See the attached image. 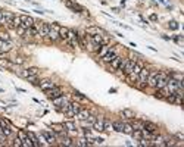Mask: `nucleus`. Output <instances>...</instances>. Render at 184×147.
Listing matches in <instances>:
<instances>
[{
	"instance_id": "f257e3e1",
	"label": "nucleus",
	"mask_w": 184,
	"mask_h": 147,
	"mask_svg": "<svg viewBox=\"0 0 184 147\" xmlns=\"http://www.w3.org/2000/svg\"><path fill=\"white\" fill-rule=\"evenodd\" d=\"M50 25V29H49V34H47V40H50V41H58V40H61L59 38V29H61V25L59 24H49Z\"/></svg>"
},
{
	"instance_id": "f03ea898",
	"label": "nucleus",
	"mask_w": 184,
	"mask_h": 147,
	"mask_svg": "<svg viewBox=\"0 0 184 147\" xmlns=\"http://www.w3.org/2000/svg\"><path fill=\"white\" fill-rule=\"evenodd\" d=\"M81 110V105L78 102H69V106H68L67 112L63 113L67 118H75V115Z\"/></svg>"
},
{
	"instance_id": "7ed1b4c3",
	"label": "nucleus",
	"mask_w": 184,
	"mask_h": 147,
	"mask_svg": "<svg viewBox=\"0 0 184 147\" xmlns=\"http://www.w3.org/2000/svg\"><path fill=\"white\" fill-rule=\"evenodd\" d=\"M119 49H122V46H119L117 44L115 47H109V50L106 51V55L103 57H102V62H105V63H109L113 59L115 56H118V50Z\"/></svg>"
},
{
	"instance_id": "20e7f679",
	"label": "nucleus",
	"mask_w": 184,
	"mask_h": 147,
	"mask_svg": "<svg viewBox=\"0 0 184 147\" xmlns=\"http://www.w3.org/2000/svg\"><path fill=\"white\" fill-rule=\"evenodd\" d=\"M0 130H2V132L6 137H11L13 134V131H16V130H13V127L11 125V122L7 119H3V118H0Z\"/></svg>"
},
{
	"instance_id": "39448f33",
	"label": "nucleus",
	"mask_w": 184,
	"mask_h": 147,
	"mask_svg": "<svg viewBox=\"0 0 184 147\" xmlns=\"http://www.w3.org/2000/svg\"><path fill=\"white\" fill-rule=\"evenodd\" d=\"M149 68H146V66H143L141 68V71H140L139 74V78H137V82H139V87L140 88H145L146 85H147V78H149Z\"/></svg>"
},
{
	"instance_id": "423d86ee",
	"label": "nucleus",
	"mask_w": 184,
	"mask_h": 147,
	"mask_svg": "<svg viewBox=\"0 0 184 147\" xmlns=\"http://www.w3.org/2000/svg\"><path fill=\"white\" fill-rule=\"evenodd\" d=\"M44 93H46V96L49 97L50 100H53V99H56V97L62 96V94H63V90H62V87H59V85H55L53 88L44 91Z\"/></svg>"
},
{
	"instance_id": "0eeeda50",
	"label": "nucleus",
	"mask_w": 184,
	"mask_h": 147,
	"mask_svg": "<svg viewBox=\"0 0 184 147\" xmlns=\"http://www.w3.org/2000/svg\"><path fill=\"white\" fill-rule=\"evenodd\" d=\"M19 18H21V27H22V28H25V29L33 28L34 24H35V19H34V18H31V16H28V15H21Z\"/></svg>"
},
{
	"instance_id": "6e6552de",
	"label": "nucleus",
	"mask_w": 184,
	"mask_h": 147,
	"mask_svg": "<svg viewBox=\"0 0 184 147\" xmlns=\"http://www.w3.org/2000/svg\"><path fill=\"white\" fill-rule=\"evenodd\" d=\"M18 137L21 138V141H22V146L24 147H34L33 146V141L30 140V137H28V134L25 132V131L18 130Z\"/></svg>"
},
{
	"instance_id": "1a4fd4ad",
	"label": "nucleus",
	"mask_w": 184,
	"mask_h": 147,
	"mask_svg": "<svg viewBox=\"0 0 184 147\" xmlns=\"http://www.w3.org/2000/svg\"><path fill=\"white\" fill-rule=\"evenodd\" d=\"M122 59H124L122 56L118 55V56H115L111 62H109V69H111L112 72H117L118 69H119V65H121V62H122Z\"/></svg>"
},
{
	"instance_id": "9d476101",
	"label": "nucleus",
	"mask_w": 184,
	"mask_h": 147,
	"mask_svg": "<svg viewBox=\"0 0 184 147\" xmlns=\"http://www.w3.org/2000/svg\"><path fill=\"white\" fill-rule=\"evenodd\" d=\"M56 85V82H53L52 79H41L39 82V88L41 91H47V90H50V88H53Z\"/></svg>"
},
{
	"instance_id": "9b49d317",
	"label": "nucleus",
	"mask_w": 184,
	"mask_h": 147,
	"mask_svg": "<svg viewBox=\"0 0 184 147\" xmlns=\"http://www.w3.org/2000/svg\"><path fill=\"white\" fill-rule=\"evenodd\" d=\"M63 128L67 130L68 134H77L78 132V130H77V127H75V124L74 122H71V121H67V122H63Z\"/></svg>"
},
{
	"instance_id": "f8f14e48",
	"label": "nucleus",
	"mask_w": 184,
	"mask_h": 147,
	"mask_svg": "<svg viewBox=\"0 0 184 147\" xmlns=\"http://www.w3.org/2000/svg\"><path fill=\"white\" fill-rule=\"evenodd\" d=\"M41 134L46 137V140H47V143H49V146H55L56 144L55 132H50V131H41Z\"/></svg>"
},
{
	"instance_id": "ddd939ff",
	"label": "nucleus",
	"mask_w": 184,
	"mask_h": 147,
	"mask_svg": "<svg viewBox=\"0 0 184 147\" xmlns=\"http://www.w3.org/2000/svg\"><path fill=\"white\" fill-rule=\"evenodd\" d=\"M52 102H53V105H55V108L58 109V108H61V106H63V105L69 103V100H68L67 97L62 94V96H59V97H56V99H53Z\"/></svg>"
},
{
	"instance_id": "4468645a",
	"label": "nucleus",
	"mask_w": 184,
	"mask_h": 147,
	"mask_svg": "<svg viewBox=\"0 0 184 147\" xmlns=\"http://www.w3.org/2000/svg\"><path fill=\"white\" fill-rule=\"evenodd\" d=\"M158 72L159 71H150L149 72V78H147V85L149 87L155 88V84H156V79H158Z\"/></svg>"
},
{
	"instance_id": "2eb2a0df",
	"label": "nucleus",
	"mask_w": 184,
	"mask_h": 147,
	"mask_svg": "<svg viewBox=\"0 0 184 147\" xmlns=\"http://www.w3.org/2000/svg\"><path fill=\"white\" fill-rule=\"evenodd\" d=\"M136 62H137V60H133V59H127V62H125V66H124L122 72L125 74V75H128V74L133 71V68H134V65H136Z\"/></svg>"
},
{
	"instance_id": "dca6fc26",
	"label": "nucleus",
	"mask_w": 184,
	"mask_h": 147,
	"mask_svg": "<svg viewBox=\"0 0 184 147\" xmlns=\"http://www.w3.org/2000/svg\"><path fill=\"white\" fill-rule=\"evenodd\" d=\"M85 34L93 35V34H106V33L102 28H99V27H87L85 28Z\"/></svg>"
},
{
	"instance_id": "f3484780",
	"label": "nucleus",
	"mask_w": 184,
	"mask_h": 147,
	"mask_svg": "<svg viewBox=\"0 0 184 147\" xmlns=\"http://www.w3.org/2000/svg\"><path fill=\"white\" fill-rule=\"evenodd\" d=\"M103 116H99V118L94 121V124H93V130L99 131V132H103Z\"/></svg>"
},
{
	"instance_id": "a211bd4d",
	"label": "nucleus",
	"mask_w": 184,
	"mask_h": 147,
	"mask_svg": "<svg viewBox=\"0 0 184 147\" xmlns=\"http://www.w3.org/2000/svg\"><path fill=\"white\" fill-rule=\"evenodd\" d=\"M119 115H121L122 118H125V119L136 118V113H134V110H131V109H122V110L119 112Z\"/></svg>"
},
{
	"instance_id": "6ab92c4d",
	"label": "nucleus",
	"mask_w": 184,
	"mask_h": 147,
	"mask_svg": "<svg viewBox=\"0 0 184 147\" xmlns=\"http://www.w3.org/2000/svg\"><path fill=\"white\" fill-rule=\"evenodd\" d=\"M143 125H145V130H147L149 132H156L158 131V125L153 124V122H149V121H143Z\"/></svg>"
},
{
	"instance_id": "aec40b11",
	"label": "nucleus",
	"mask_w": 184,
	"mask_h": 147,
	"mask_svg": "<svg viewBox=\"0 0 184 147\" xmlns=\"http://www.w3.org/2000/svg\"><path fill=\"white\" fill-rule=\"evenodd\" d=\"M90 116V110H87V109H83L81 108V110H80L77 115H75V119H78V121H83V119H87Z\"/></svg>"
},
{
	"instance_id": "412c9836",
	"label": "nucleus",
	"mask_w": 184,
	"mask_h": 147,
	"mask_svg": "<svg viewBox=\"0 0 184 147\" xmlns=\"http://www.w3.org/2000/svg\"><path fill=\"white\" fill-rule=\"evenodd\" d=\"M131 127H133V130H145V125H143V121H136V119H131Z\"/></svg>"
},
{
	"instance_id": "4be33fe9",
	"label": "nucleus",
	"mask_w": 184,
	"mask_h": 147,
	"mask_svg": "<svg viewBox=\"0 0 184 147\" xmlns=\"http://www.w3.org/2000/svg\"><path fill=\"white\" fill-rule=\"evenodd\" d=\"M27 134H28V137H30V140L33 141V146L34 147H41V146H40V141H39V137L35 136L34 132H31V131H27Z\"/></svg>"
},
{
	"instance_id": "5701e85b",
	"label": "nucleus",
	"mask_w": 184,
	"mask_h": 147,
	"mask_svg": "<svg viewBox=\"0 0 184 147\" xmlns=\"http://www.w3.org/2000/svg\"><path fill=\"white\" fill-rule=\"evenodd\" d=\"M109 47H111V46L102 44V46H100V49H99V50H97V53H96V55H97V57H99V59H102V57L106 55V51L109 50Z\"/></svg>"
},
{
	"instance_id": "b1692460",
	"label": "nucleus",
	"mask_w": 184,
	"mask_h": 147,
	"mask_svg": "<svg viewBox=\"0 0 184 147\" xmlns=\"http://www.w3.org/2000/svg\"><path fill=\"white\" fill-rule=\"evenodd\" d=\"M103 131H108V132H112L113 131V125L109 119H103Z\"/></svg>"
},
{
	"instance_id": "393cba45",
	"label": "nucleus",
	"mask_w": 184,
	"mask_h": 147,
	"mask_svg": "<svg viewBox=\"0 0 184 147\" xmlns=\"http://www.w3.org/2000/svg\"><path fill=\"white\" fill-rule=\"evenodd\" d=\"M75 146H81V147H87V146H91L90 144V141L87 140V137L84 138V137H81V138H78L77 141H75Z\"/></svg>"
},
{
	"instance_id": "a878e982",
	"label": "nucleus",
	"mask_w": 184,
	"mask_h": 147,
	"mask_svg": "<svg viewBox=\"0 0 184 147\" xmlns=\"http://www.w3.org/2000/svg\"><path fill=\"white\" fill-rule=\"evenodd\" d=\"M68 31H69V28H67V27H61V29H59V38L65 41V40L68 38Z\"/></svg>"
},
{
	"instance_id": "bb28decb",
	"label": "nucleus",
	"mask_w": 184,
	"mask_h": 147,
	"mask_svg": "<svg viewBox=\"0 0 184 147\" xmlns=\"http://www.w3.org/2000/svg\"><path fill=\"white\" fill-rule=\"evenodd\" d=\"M112 125H113V131L122 132V128H124V122H122V121H115V122H112Z\"/></svg>"
},
{
	"instance_id": "cd10ccee",
	"label": "nucleus",
	"mask_w": 184,
	"mask_h": 147,
	"mask_svg": "<svg viewBox=\"0 0 184 147\" xmlns=\"http://www.w3.org/2000/svg\"><path fill=\"white\" fill-rule=\"evenodd\" d=\"M39 78H40V75H30V77H27L25 79L34 85H39Z\"/></svg>"
},
{
	"instance_id": "c85d7f7f",
	"label": "nucleus",
	"mask_w": 184,
	"mask_h": 147,
	"mask_svg": "<svg viewBox=\"0 0 184 147\" xmlns=\"http://www.w3.org/2000/svg\"><path fill=\"white\" fill-rule=\"evenodd\" d=\"M3 16H5L6 22H12V19L15 18V15H13L12 12H9V11H3ZM5 25H6V24H5Z\"/></svg>"
},
{
	"instance_id": "c756f323",
	"label": "nucleus",
	"mask_w": 184,
	"mask_h": 147,
	"mask_svg": "<svg viewBox=\"0 0 184 147\" xmlns=\"http://www.w3.org/2000/svg\"><path fill=\"white\" fill-rule=\"evenodd\" d=\"M74 97H75L78 102H89V99L85 96H83L81 93H78V91H74Z\"/></svg>"
},
{
	"instance_id": "7c9ffc66",
	"label": "nucleus",
	"mask_w": 184,
	"mask_h": 147,
	"mask_svg": "<svg viewBox=\"0 0 184 147\" xmlns=\"http://www.w3.org/2000/svg\"><path fill=\"white\" fill-rule=\"evenodd\" d=\"M122 132H124V134H131V132H133V127H131V124H128V122H124Z\"/></svg>"
},
{
	"instance_id": "2f4dec72",
	"label": "nucleus",
	"mask_w": 184,
	"mask_h": 147,
	"mask_svg": "<svg viewBox=\"0 0 184 147\" xmlns=\"http://www.w3.org/2000/svg\"><path fill=\"white\" fill-rule=\"evenodd\" d=\"M27 72H28V77H30V75H40V69H39V68H34V66H31V68H28V69H27Z\"/></svg>"
},
{
	"instance_id": "473e14b6",
	"label": "nucleus",
	"mask_w": 184,
	"mask_h": 147,
	"mask_svg": "<svg viewBox=\"0 0 184 147\" xmlns=\"http://www.w3.org/2000/svg\"><path fill=\"white\" fill-rule=\"evenodd\" d=\"M7 144H9V146H13V147H22V141H21V138H19V137H16L13 141L7 143Z\"/></svg>"
},
{
	"instance_id": "72a5a7b5",
	"label": "nucleus",
	"mask_w": 184,
	"mask_h": 147,
	"mask_svg": "<svg viewBox=\"0 0 184 147\" xmlns=\"http://www.w3.org/2000/svg\"><path fill=\"white\" fill-rule=\"evenodd\" d=\"M12 25H13V29L16 28V27H21V18L15 15V18L12 19Z\"/></svg>"
},
{
	"instance_id": "f704fd0d",
	"label": "nucleus",
	"mask_w": 184,
	"mask_h": 147,
	"mask_svg": "<svg viewBox=\"0 0 184 147\" xmlns=\"http://www.w3.org/2000/svg\"><path fill=\"white\" fill-rule=\"evenodd\" d=\"M0 40H2V41H11V37H9V33H5V31H0Z\"/></svg>"
},
{
	"instance_id": "c9c22d12",
	"label": "nucleus",
	"mask_w": 184,
	"mask_h": 147,
	"mask_svg": "<svg viewBox=\"0 0 184 147\" xmlns=\"http://www.w3.org/2000/svg\"><path fill=\"white\" fill-rule=\"evenodd\" d=\"M39 141H40V146H49V143H47V140H46V137L43 136V134H39Z\"/></svg>"
},
{
	"instance_id": "e433bc0d",
	"label": "nucleus",
	"mask_w": 184,
	"mask_h": 147,
	"mask_svg": "<svg viewBox=\"0 0 184 147\" xmlns=\"http://www.w3.org/2000/svg\"><path fill=\"white\" fill-rule=\"evenodd\" d=\"M12 62L15 63V65H22L24 62H25V60H24V57H13V59H12Z\"/></svg>"
},
{
	"instance_id": "4c0bfd02",
	"label": "nucleus",
	"mask_w": 184,
	"mask_h": 147,
	"mask_svg": "<svg viewBox=\"0 0 184 147\" xmlns=\"http://www.w3.org/2000/svg\"><path fill=\"white\" fill-rule=\"evenodd\" d=\"M81 127H84V128H93V124L89 122L87 119H83V121H81Z\"/></svg>"
},
{
	"instance_id": "58836bf2",
	"label": "nucleus",
	"mask_w": 184,
	"mask_h": 147,
	"mask_svg": "<svg viewBox=\"0 0 184 147\" xmlns=\"http://www.w3.org/2000/svg\"><path fill=\"white\" fill-rule=\"evenodd\" d=\"M15 29H16V33H18L19 35H25V31H27V29L22 28V27H16Z\"/></svg>"
},
{
	"instance_id": "ea45409f",
	"label": "nucleus",
	"mask_w": 184,
	"mask_h": 147,
	"mask_svg": "<svg viewBox=\"0 0 184 147\" xmlns=\"http://www.w3.org/2000/svg\"><path fill=\"white\" fill-rule=\"evenodd\" d=\"M6 21H5V16H3V11H0V25H5Z\"/></svg>"
},
{
	"instance_id": "a19ab883",
	"label": "nucleus",
	"mask_w": 184,
	"mask_h": 147,
	"mask_svg": "<svg viewBox=\"0 0 184 147\" xmlns=\"http://www.w3.org/2000/svg\"><path fill=\"white\" fill-rule=\"evenodd\" d=\"M175 137L178 138L180 141H183V140H184V136H183V134H181V132H177V134H175Z\"/></svg>"
},
{
	"instance_id": "79ce46f5",
	"label": "nucleus",
	"mask_w": 184,
	"mask_h": 147,
	"mask_svg": "<svg viewBox=\"0 0 184 147\" xmlns=\"http://www.w3.org/2000/svg\"><path fill=\"white\" fill-rule=\"evenodd\" d=\"M169 28L177 29V28H178V25H177V22H171V24H169Z\"/></svg>"
},
{
	"instance_id": "37998d69",
	"label": "nucleus",
	"mask_w": 184,
	"mask_h": 147,
	"mask_svg": "<svg viewBox=\"0 0 184 147\" xmlns=\"http://www.w3.org/2000/svg\"><path fill=\"white\" fill-rule=\"evenodd\" d=\"M150 19H152V21H156L158 16H156V15H150Z\"/></svg>"
},
{
	"instance_id": "c03bdc74",
	"label": "nucleus",
	"mask_w": 184,
	"mask_h": 147,
	"mask_svg": "<svg viewBox=\"0 0 184 147\" xmlns=\"http://www.w3.org/2000/svg\"><path fill=\"white\" fill-rule=\"evenodd\" d=\"M16 90H18V91H19V93H27V91L24 90V88H19V87H16Z\"/></svg>"
}]
</instances>
